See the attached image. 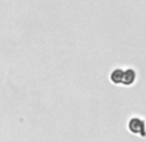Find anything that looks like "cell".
Segmentation results:
<instances>
[{
	"label": "cell",
	"instance_id": "1",
	"mask_svg": "<svg viewBox=\"0 0 146 142\" xmlns=\"http://www.w3.org/2000/svg\"><path fill=\"white\" fill-rule=\"evenodd\" d=\"M136 79H137V72L133 70L132 67L127 68H114L110 74V80L111 83L116 85H125V87H131L135 84Z\"/></svg>",
	"mask_w": 146,
	"mask_h": 142
},
{
	"label": "cell",
	"instance_id": "2",
	"mask_svg": "<svg viewBox=\"0 0 146 142\" xmlns=\"http://www.w3.org/2000/svg\"><path fill=\"white\" fill-rule=\"evenodd\" d=\"M128 131L132 134H136V136H140L142 138L146 137V120L143 117L140 116H132L128 120Z\"/></svg>",
	"mask_w": 146,
	"mask_h": 142
}]
</instances>
